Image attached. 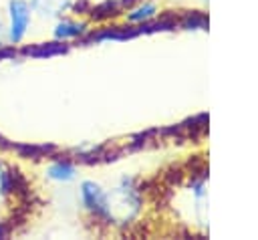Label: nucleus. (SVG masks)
Segmentation results:
<instances>
[{"label": "nucleus", "instance_id": "f257e3e1", "mask_svg": "<svg viewBox=\"0 0 258 240\" xmlns=\"http://www.w3.org/2000/svg\"><path fill=\"white\" fill-rule=\"evenodd\" d=\"M28 22V12L22 2H16L12 6V38H18Z\"/></svg>", "mask_w": 258, "mask_h": 240}]
</instances>
